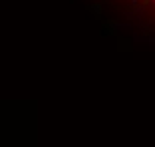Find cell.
I'll use <instances>...</instances> for the list:
<instances>
[{
	"mask_svg": "<svg viewBox=\"0 0 155 147\" xmlns=\"http://www.w3.org/2000/svg\"><path fill=\"white\" fill-rule=\"evenodd\" d=\"M129 22L155 32V0H107Z\"/></svg>",
	"mask_w": 155,
	"mask_h": 147,
	"instance_id": "cell-1",
	"label": "cell"
}]
</instances>
